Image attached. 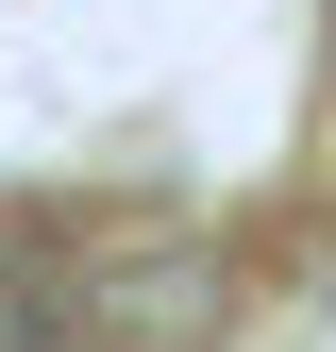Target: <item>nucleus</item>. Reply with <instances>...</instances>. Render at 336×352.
Here are the masks:
<instances>
[{"mask_svg":"<svg viewBox=\"0 0 336 352\" xmlns=\"http://www.w3.org/2000/svg\"><path fill=\"white\" fill-rule=\"evenodd\" d=\"M51 319L84 336V352H219L235 336V252L219 235H118L84 285H51Z\"/></svg>","mask_w":336,"mask_h":352,"instance_id":"1","label":"nucleus"},{"mask_svg":"<svg viewBox=\"0 0 336 352\" xmlns=\"http://www.w3.org/2000/svg\"><path fill=\"white\" fill-rule=\"evenodd\" d=\"M319 101H336V34H319Z\"/></svg>","mask_w":336,"mask_h":352,"instance_id":"2","label":"nucleus"}]
</instances>
